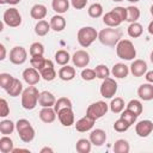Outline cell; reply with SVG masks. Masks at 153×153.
I'll return each instance as SVG.
<instances>
[{
	"label": "cell",
	"instance_id": "2e32d148",
	"mask_svg": "<svg viewBox=\"0 0 153 153\" xmlns=\"http://www.w3.org/2000/svg\"><path fill=\"white\" fill-rule=\"evenodd\" d=\"M94 122H96V121L92 120L91 117L84 116V117H81L80 120H78L74 126H75V129H76L78 131H80V133H86V131H88V130H91V129L93 128Z\"/></svg>",
	"mask_w": 153,
	"mask_h": 153
},
{
	"label": "cell",
	"instance_id": "ffe728a7",
	"mask_svg": "<svg viewBox=\"0 0 153 153\" xmlns=\"http://www.w3.org/2000/svg\"><path fill=\"white\" fill-rule=\"evenodd\" d=\"M137 96L142 100H152L153 99V84L147 82L142 84L137 88Z\"/></svg>",
	"mask_w": 153,
	"mask_h": 153
},
{
	"label": "cell",
	"instance_id": "4dcf8cb0",
	"mask_svg": "<svg viewBox=\"0 0 153 153\" xmlns=\"http://www.w3.org/2000/svg\"><path fill=\"white\" fill-rule=\"evenodd\" d=\"M142 31H143L142 25H141L140 23H137V22L130 23L129 26H128V35H129L130 37H133V38L140 37V36L142 35Z\"/></svg>",
	"mask_w": 153,
	"mask_h": 153
},
{
	"label": "cell",
	"instance_id": "11a10c76",
	"mask_svg": "<svg viewBox=\"0 0 153 153\" xmlns=\"http://www.w3.org/2000/svg\"><path fill=\"white\" fill-rule=\"evenodd\" d=\"M147 30H148V32H149V35H153V20L148 24V27H147Z\"/></svg>",
	"mask_w": 153,
	"mask_h": 153
},
{
	"label": "cell",
	"instance_id": "f907efd6",
	"mask_svg": "<svg viewBox=\"0 0 153 153\" xmlns=\"http://www.w3.org/2000/svg\"><path fill=\"white\" fill-rule=\"evenodd\" d=\"M145 78H146L147 82H151V84H153V71H148V72H146V74H145Z\"/></svg>",
	"mask_w": 153,
	"mask_h": 153
},
{
	"label": "cell",
	"instance_id": "60d3db41",
	"mask_svg": "<svg viewBox=\"0 0 153 153\" xmlns=\"http://www.w3.org/2000/svg\"><path fill=\"white\" fill-rule=\"evenodd\" d=\"M94 72H96V76L98 79H102V80H104L105 78H108L110 75V69L105 65H98V66H96Z\"/></svg>",
	"mask_w": 153,
	"mask_h": 153
},
{
	"label": "cell",
	"instance_id": "e575fe53",
	"mask_svg": "<svg viewBox=\"0 0 153 153\" xmlns=\"http://www.w3.org/2000/svg\"><path fill=\"white\" fill-rule=\"evenodd\" d=\"M140 18V10L136 6H128L127 7V22L134 23L137 22Z\"/></svg>",
	"mask_w": 153,
	"mask_h": 153
},
{
	"label": "cell",
	"instance_id": "603a6c76",
	"mask_svg": "<svg viewBox=\"0 0 153 153\" xmlns=\"http://www.w3.org/2000/svg\"><path fill=\"white\" fill-rule=\"evenodd\" d=\"M129 67L128 66H126L124 63H115L114 65V67H112V69H111V73H112V75L115 76V78H118V79H123V78H126V76H128V74H129Z\"/></svg>",
	"mask_w": 153,
	"mask_h": 153
},
{
	"label": "cell",
	"instance_id": "83f0119b",
	"mask_svg": "<svg viewBox=\"0 0 153 153\" xmlns=\"http://www.w3.org/2000/svg\"><path fill=\"white\" fill-rule=\"evenodd\" d=\"M50 23H48L47 20L42 19V20H38L37 24L35 25V32L37 36H45L49 30H50Z\"/></svg>",
	"mask_w": 153,
	"mask_h": 153
},
{
	"label": "cell",
	"instance_id": "7a4b0ae2",
	"mask_svg": "<svg viewBox=\"0 0 153 153\" xmlns=\"http://www.w3.org/2000/svg\"><path fill=\"white\" fill-rule=\"evenodd\" d=\"M39 93L41 92H38L35 85L27 86L25 90H23L22 93V106L25 110H33L38 104Z\"/></svg>",
	"mask_w": 153,
	"mask_h": 153
},
{
	"label": "cell",
	"instance_id": "816d5d0a",
	"mask_svg": "<svg viewBox=\"0 0 153 153\" xmlns=\"http://www.w3.org/2000/svg\"><path fill=\"white\" fill-rule=\"evenodd\" d=\"M0 51H1V54H0V60L2 61V60L6 59V48H5V45H4L2 43L0 44Z\"/></svg>",
	"mask_w": 153,
	"mask_h": 153
},
{
	"label": "cell",
	"instance_id": "277c9868",
	"mask_svg": "<svg viewBox=\"0 0 153 153\" xmlns=\"http://www.w3.org/2000/svg\"><path fill=\"white\" fill-rule=\"evenodd\" d=\"M116 54L120 59L130 61L136 56V49L131 41L129 39H121L116 44Z\"/></svg>",
	"mask_w": 153,
	"mask_h": 153
},
{
	"label": "cell",
	"instance_id": "6f0895ef",
	"mask_svg": "<svg viewBox=\"0 0 153 153\" xmlns=\"http://www.w3.org/2000/svg\"><path fill=\"white\" fill-rule=\"evenodd\" d=\"M149 60H151V62L153 63V50H152V53H151V55H149Z\"/></svg>",
	"mask_w": 153,
	"mask_h": 153
},
{
	"label": "cell",
	"instance_id": "bcb514c9",
	"mask_svg": "<svg viewBox=\"0 0 153 153\" xmlns=\"http://www.w3.org/2000/svg\"><path fill=\"white\" fill-rule=\"evenodd\" d=\"M81 78H82V80H85V81H91V80H93V79L97 78V76H96L94 69L84 68V69L81 71Z\"/></svg>",
	"mask_w": 153,
	"mask_h": 153
},
{
	"label": "cell",
	"instance_id": "ab89813d",
	"mask_svg": "<svg viewBox=\"0 0 153 153\" xmlns=\"http://www.w3.org/2000/svg\"><path fill=\"white\" fill-rule=\"evenodd\" d=\"M127 109H129L130 111H133V112L136 114L137 116L141 115V112H142V110H143L141 102L137 100V99H131V100L127 104Z\"/></svg>",
	"mask_w": 153,
	"mask_h": 153
},
{
	"label": "cell",
	"instance_id": "484cf974",
	"mask_svg": "<svg viewBox=\"0 0 153 153\" xmlns=\"http://www.w3.org/2000/svg\"><path fill=\"white\" fill-rule=\"evenodd\" d=\"M51 7L57 14L66 13L69 8V0H53Z\"/></svg>",
	"mask_w": 153,
	"mask_h": 153
},
{
	"label": "cell",
	"instance_id": "d6a6232c",
	"mask_svg": "<svg viewBox=\"0 0 153 153\" xmlns=\"http://www.w3.org/2000/svg\"><path fill=\"white\" fill-rule=\"evenodd\" d=\"M109 108L114 114H120V112H122L124 110V100L121 97H116V98H114L111 100Z\"/></svg>",
	"mask_w": 153,
	"mask_h": 153
},
{
	"label": "cell",
	"instance_id": "7c38bea8",
	"mask_svg": "<svg viewBox=\"0 0 153 153\" xmlns=\"http://www.w3.org/2000/svg\"><path fill=\"white\" fill-rule=\"evenodd\" d=\"M41 73L38 69L33 68V67H29L26 69H24L23 72V79L27 85H36L41 80Z\"/></svg>",
	"mask_w": 153,
	"mask_h": 153
},
{
	"label": "cell",
	"instance_id": "4fadbf2b",
	"mask_svg": "<svg viewBox=\"0 0 153 153\" xmlns=\"http://www.w3.org/2000/svg\"><path fill=\"white\" fill-rule=\"evenodd\" d=\"M57 117L59 121L61 122L62 126L65 127H71L74 124V112L72 108H63L60 111H57Z\"/></svg>",
	"mask_w": 153,
	"mask_h": 153
},
{
	"label": "cell",
	"instance_id": "ba28073f",
	"mask_svg": "<svg viewBox=\"0 0 153 153\" xmlns=\"http://www.w3.org/2000/svg\"><path fill=\"white\" fill-rule=\"evenodd\" d=\"M100 94L104 98H112L116 92H117V82L115 81V79L108 76L103 80L102 85H100Z\"/></svg>",
	"mask_w": 153,
	"mask_h": 153
},
{
	"label": "cell",
	"instance_id": "e0dca14e",
	"mask_svg": "<svg viewBox=\"0 0 153 153\" xmlns=\"http://www.w3.org/2000/svg\"><path fill=\"white\" fill-rule=\"evenodd\" d=\"M56 103V98L55 96L49 92V91H42L39 93V98H38V104L42 108H49V106H54Z\"/></svg>",
	"mask_w": 153,
	"mask_h": 153
},
{
	"label": "cell",
	"instance_id": "91938a15",
	"mask_svg": "<svg viewBox=\"0 0 153 153\" xmlns=\"http://www.w3.org/2000/svg\"><path fill=\"white\" fill-rule=\"evenodd\" d=\"M128 1H129V2H134V4H135V2H139L140 0H128Z\"/></svg>",
	"mask_w": 153,
	"mask_h": 153
},
{
	"label": "cell",
	"instance_id": "f1b7e54d",
	"mask_svg": "<svg viewBox=\"0 0 153 153\" xmlns=\"http://www.w3.org/2000/svg\"><path fill=\"white\" fill-rule=\"evenodd\" d=\"M13 141L11 137H8L7 135H4L1 139H0V151L2 153H12L13 151Z\"/></svg>",
	"mask_w": 153,
	"mask_h": 153
},
{
	"label": "cell",
	"instance_id": "52a82bcc",
	"mask_svg": "<svg viewBox=\"0 0 153 153\" xmlns=\"http://www.w3.org/2000/svg\"><path fill=\"white\" fill-rule=\"evenodd\" d=\"M2 22L10 27H18L22 24V16L16 7H10L4 12Z\"/></svg>",
	"mask_w": 153,
	"mask_h": 153
},
{
	"label": "cell",
	"instance_id": "74e56055",
	"mask_svg": "<svg viewBox=\"0 0 153 153\" xmlns=\"http://www.w3.org/2000/svg\"><path fill=\"white\" fill-rule=\"evenodd\" d=\"M87 12H88V16L91 18H99L103 14V6L98 2H94V4L90 5Z\"/></svg>",
	"mask_w": 153,
	"mask_h": 153
},
{
	"label": "cell",
	"instance_id": "7dc6e473",
	"mask_svg": "<svg viewBox=\"0 0 153 153\" xmlns=\"http://www.w3.org/2000/svg\"><path fill=\"white\" fill-rule=\"evenodd\" d=\"M10 114V106L5 98L0 99V117H6Z\"/></svg>",
	"mask_w": 153,
	"mask_h": 153
},
{
	"label": "cell",
	"instance_id": "681fc988",
	"mask_svg": "<svg viewBox=\"0 0 153 153\" xmlns=\"http://www.w3.org/2000/svg\"><path fill=\"white\" fill-rule=\"evenodd\" d=\"M71 4L75 10H82L86 6L87 0H71Z\"/></svg>",
	"mask_w": 153,
	"mask_h": 153
},
{
	"label": "cell",
	"instance_id": "5b68a950",
	"mask_svg": "<svg viewBox=\"0 0 153 153\" xmlns=\"http://www.w3.org/2000/svg\"><path fill=\"white\" fill-rule=\"evenodd\" d=\"M98 38V32L94 27L92 26H84L81 29H79L78 33H76V39L78 43L82 47V48H87L90 47L96 39Z\"/></svg>",
	"mask_w": 153,
	"mask_h": 153
},
{
	"label": "cell",
	"instance_id": "5bb4252c",
	"mask_svg": "<svg viewBox=\"0 0 153 153\" xmlns=\"http://www.w3.org/2000/svg\"><path fill=\"white\" fill-rule=\"evenodd\" d=\"M153 130V123L149 120H142L136 123L135 131L140 137H147Z\"/></svg>",
	"mask_w": 153,
	"mask_h": 153
},
{
	"label": "cell",
	"instance_id": "9a60e30c",
	"mask_svg": "<svg viewBox=\"0 0 153 153\" xmlns=\"http://www.w3.org/2000/svg\"><path fill=\"white\" fill-rule=\"evenodd\" d=\"M130 72L134 76H142L146 74L147 72V62L145 60H141V59H137V60H134L130 65Z\"/></svg>",
	"mask_w": 153,
	"mask_h": 153
},
{
	"label": "cell",
	"instance_id": "d590c367",
	"mask_svg": "<svg viewBox=\"0 0 153 153\" xmlns=\"http://www.w3.org/2000/svg\"><path fill=\"white\" fill-rule=\"evenodd\" d=\"M14 79L16 78L12 76L8 73H1L0 74V86H1V88H4L5 91H7L11 87V85L13 84Z\"/></svg>",
	"mask_w": 153,
	"mask_h": 153
},
{
	"label": "cell",
	"instance_id": "db71d44e",
	"mask_svg": "<svg viewBox=\"0 0 153 153\" xmlns=\"http://www.w3.org/2000/svg\"><path fill=\"white\" fill-rule=\"evenodd\" d=\"M39 152H41V153H47V152H48V153H53L54 151H53V148H50V147H43Z\"/></svg>",
	"mask_w": 153,
	"mask_h": 153
},
{
	"label": "cell",
	"instance_id": "7bdbcfd3",
	"mask_svg": "<svg viewBox=\"0 0 153 153\" xmlns=\"http://www.w3.org/2000/svg\"><path fill=\"white\" fill-rule=\"evenodd\" d=\"M45 60L47 59H44L43 57V55H36V56H31V59H30V63H31V67H33V68H36V69H41L43 66H44V63H45Z\"/></svg>",
	"mask_w": 153,
	"mask_h": 153
},
{
	"label": "cell",
	"instance_id": "8992f818",
	"mask_svg": "<svg viewBox=\"0 0 153 153\" xmlns=\"http://www.w3.org/2000/svg\"><path fill=\"white\" fill-rule=\"evenodd\" d=\"M108 110H109V105L103 100H98V102L88 105V108L86 110V116H88L96 121V120L103 117L108 112Z\"/></svg>",
	"mask_w": 153,
	"mask_h": 153
},
{
	"label": "cell",
	"instance_id": "d4e9b609",
	"mask_svg": "<svg viewBox=\"0 0 153 153\" xmlns=\"http://www.w3.org/2000/svg\"><path fill=\"white\" fill-rule=\"evenodd\" d=\"M74 76H75V69L74 67H71L68 65H65L59 71V78L63 81H71L74 79Z\"/></svg>",
	"mask_w": 153,
	"mask_h": 153
},
{
	"label": "cell",
	"instance_id": "8fae6325",
	"mask_svg": "<svg viewBox=\"0 0 153 153\" xmlns=\"http://www.w3.org/2000/svg\"><path fill=\"white\" fill-rule=\"evenodd\" d=\"M39 73H41L42 79H44L45 81H53L56 78V71L54 67V62L51 60H45V63L39 69Z\"/></svg>",
	"mask_w": 153,
	"mask_h": 153
},
{
	"label": "cell",
	"instance_id": "f546056e",
	"mask_svg": "<svg viewBox=\"0 0 153 153\" xmlns=\"http://www.w3.org/2000/svg\"><path fill=\"white\" fill-rule=\"evenodd\" d=\"M91 145L92 142L90 139H79L75 143V149L78 153H90L91 152Z\"/></svg>",
	"mask_w": 153,
	"mask_h": 153
},
{
	"label": "cell",
	"instance_id": "7402d4cb",
	"mask_svg": "<svg viewBox=\"0 0 153 153\" xmlns=\"http://www.w3.org/2000/svg\"><path fill=\"white\" fill-rule=\"evenodd\" d=\"M47 13H48V10H47V7H45L44 5H42V4H36V5H33V6L31 7V10H30V16H31V18H32V19H37V20L44 19V17L47 16Z\"/></svg>",
	"mask_w": 153,
	"mask_h": 153
},
{
	"label": "cell",
	"instance_id": "f35d334b",
	"mask_svg": "<svg viewBox=\"0 0 153 153\" xmlns=\"http://www.w3.org/2000/svg\"><path fill=\"white\" fill-rule=\"evenodd\" d=\"M73 105H72V102H71V99L69 98H67V97H61V98H59L57 100H56V103H55V105H54V109H55V111H56V114H57V111H60L61 109H63V108H72Z\"/></svg>",
	"mask_w": 153,
	"mask_h": 153
},
{
	"label": "cell",
	"instance_id": "b9f144b4",
	"mask_svg": "<svg viewBox=\"0 0 153 153\" xmlns=\"http://www.w3.org/2000/svg\"><path fill=\"white\" fill-rule=\"evenodd\" d=\"M130 124L122 117H120L115 123H114V129L117 131V133H123V131H127L129 129Z\"/></svg>",
	"mask_w": 153,
	"mask_h": 153
},
{
	"label": "cell",
	"instance_id": "3957f363",
	"mask_svg": "<svg viewBox=\"0 0 153 153\" xmlns=\"http://www.w3.org/2000/svg\"><path fill=\"white\" fill-rule=\"evenodd\" d=\"M16 129L18 131L19 139L23 142L29 143L35 139V129L27 120H25V118L18 120L17 123H16Z\"/></svg>",
	"mask_w": 153,
	"mask_h": 153
},
{
	"label": "cell",
	"instance_id": "9f6ffc18",
	"mask_svg": "<svg viewBox=\"0 0 153 153\" xmlns=\"http://www.w3.org/2000/svg\"><path fill=\"white\" fill-rule=\"evenodd\" d=\"M19 2H20V0H7V4H10V5H17Z\"/></svg>",
	"mask_w": 153,
	"mask_h": 153
},
{
	"label": "cell",
	"instance_id": "8d00e7d4",
	"mask_svg": "<svg viewBox=\"0 0 153 153\" xmlns=\"http://www.w3.org/2000/svg\"><path fill=\"white\" fill-rule=\"evenodd\" d=\"M6 92H7L11 97H18L19 94L23 93V85H22V82H20L18 79H14L13 84L11 85V87H10Z\"/></svg>",
	"mask_w": 153,
	"mask_h": 153
},
{
	"label": "cell",
	"instance_id": "4316f807",
	"mask_svg": "<svg viewBox=\"0 0 153 153\" xmlns=\"http://www.w3.org/2000/svg\"><path fill=\"white\" fill-rule=\"evenodd\" d=\"M69 60H72V56L69 55V53L65 49H60L55 53V62L60 66H65L69 62Z\"/></svg>",
	"mask_w": 153,
	"mask_h": 153
},
{
	"label": "cell",
	"instance_id": "94428289",
	"mask_svg": "<svg viewBox=\"0 0 153 153\" xmlns=\"http://www.w3.org/2000/svg\"><path fill=\"white\" fill-rule=\"evenodd\" d=\"M149 12H151V14H152V16H153V5H152V6H151V10H149Z\"/></svg>",
	"mask_w": 153,
	"mask_h": 153
},
{
	"label": "cell",
	"instance_id": "ee69618b",
	"mask_svg": "<svg viewBox=\"0 0 153 153\" xmlns=\"http://www.w3.org/2000/svg\"><path fill=\"white\" fill-rule=\"evenodd\" d=\"M30 55L31 56H36V55H43L44 54V47L42 43L39 42H33L30 45Z\"/></svg>",
	"mask_w": 153,
	"mask_h": 153
},
{
	"label": "cell",
	"instance_id": "836d02e7",
	"mask_svg": "<svg viewBox=\"0 0 153 153\" xmlns=\"http://www.w3.org/2000/svg\"><path fill=\"white\" fill-rule=\"evenodd\" d=\"M16 128V124L11 120H2L0 122V133L2 135H10L13 133Z\"/></svg>",
	"mask_w": 153,
	"mask_h": 153
},
{
	"label": "cell",
	"instance_id": "9c48e42d",
	"mask_svg": "<svg viewBox=\"0 0 153 153\" xmlns=\"http://www.w3.org/2000/svg\"><path fill=\"white\" fill-rule=\"evenodd\" d=\"M27 59V51L24 47L16 45L10 51V61L13 65H23Z\"/></svg>",
	"mask_w": 153,
	"mask_h": 153
},
{
	"label": "cell",
	"instance_id": "30bf717a",
	"mask_svg": "<svg viewBox=\"0 0 153 153\" xmlns=\"http://www.w3.org/2000/svg\"><path fill=\"white\" fill-rule=\"evenodd\" d=\"M72 62L78 68H85L90 63V55L85 50H76L72 56Z\"/></svg>",
	"mask_w": 153,
	"mask_h": 153
},
{
	"label": "cell",
	"instance_id": "ac0fdd59",
	"mask_svg": "<svg viewBox=\"0 0 153 153\" xmlns=\"http://www.w3.org/2000/svg\"><path fill=\"white\" fill-rule=\"evenodd\" d=\"M103 22H104V24H105L106 26H109V27H117V26H120V24L122 23V19L117 16V13H116L114 10H111L110 12H106V13L104 14Z\"/></svg>",
	"mask_w": 153,
	"mask_h": 153
},
{
	"label": "cell",
	"instance_id": "6125c7cd",
	"mask_svg": "<svg viewBox=\"0 0 153 153\" xmlns=\"http://www.w3.org/2000/svg\"><path fill=\"white\" fill-rule=\"evenodd\" d=\"M114 2H121V1H124V0H112Z\"/></svg>",
	"mask_w": 153,
	"mask_h": 153
},
{
	"label": "cell",
	"instance_id": "f6af8a7d",
	"mask_svg": "<svg viewBox=\"0 0 153 153\" xmlns=\"http://www.w3.org/2000/svg\"><path fill=\"white\" fill-rule=\"evenodd\" d=\"M121 117H122V118H124V120H126V121L131 126V124H134V122L136 121L137 115H136V114H134L133 111H130L129 109H126L124 111H122Z\"/></svg>",
	"mask_w": 153,
	"mask_h": 153
},
{
	"label": "cell",
	"instance_id": "f5cc1de1",
	"mask_svg": "<svg viewBox=\"0 0 153 153\" xmlns=\"http://www.w3.org/2000/svg\"><path fill=\"white\" fill-rule=\"evenodd\" d=\"M18 152H26V153H30V151L27 148H13L12 153H18Z\"/></svg>",
	"mask_w": 153,
	"mask_h": 153
},
{
	"label": "cell",
	"instance_id": "680465c9",
	"mask_svg": "<svg viewBox=\"0 0 153 153\" xmlns=\"http://www.w3.org/2000/svg\"><path fill=\"white\" fill-rule=\"evenodd\" d=\"M0 4L1 5H5V4H7V0H0Z\"/></svg>",
	"mask_w": 153,
	"mask_h": 153
},
{
	"label": "cell",
	"instance_id": "6da1fadb",
	"mask_svg": "<svg viewBox=\"0 0 153 153\" xmlns=\"http://www.w3.org/2000/svg\"><path fill=\"white\" fill-rule=\"evenodd\" d=\"M122 38V31L120 29L106 27L98 32V39L103 45L106 47H116V44Z\"/></svg>",
	"mask_w": 153,
	"mask_h": 153
},
{
	"label": "cell",
	"instance_id": "c3c4849f",
	"mask_svg": "<svg viewBox=\"0 0 153 153\" xmlns=\"http://www.w3.org/2000/svg\"><path fill=\"white\" fill-rule=\"evenodd\" d=\"M116 13H117V16L122 19V22H124V20H127V7H122V6H117V7H115V8H112Z\"/></svg>",
	"mask_w": 153,
	"mask_h": 153
},
{
	"label": "cell",
	"instance_id": "1f68e13d",
	"mask_svg": "<svg viewBox=\"0 0 153 153\" xmlns=\"http://www.w3.org/2000/svg\"><path fill=\"white\" fill-rule=\"evenodd\" d=\"M114 151H115V153H128L130 151L129 142L124 139H118L114 143Z\"/></svg>",
	"mask_w": 153,
	"mask_h": 153
},
{
	"label": "cell",
	"instance_id": "cb8c5ba5",
	"mask_svg": "<svg viewBox=\"0 0 153 153\" xmlns=\"http://www.w3.org/2000/svg\"><path fill=\"white\" fill-rule=\"evenodd\" d=\"M49 23H50L51 30H54L56 32H60L66 27V19L61 14H55L54 17H51Z\"/></svg>",
	"mask_w": 153,
	"mask_h": 153
},
{
	"label": "cell",
	"instance_id": "d6986e66",
	"mask_svg": "<svg viewBox=\"0 0 153 153\" xmlns=\"http://www.w3.org/2000/svg\"><path fill=\"white\" fill-rule=\"evenodd\" d=\"M90 141L94 146H102L106 141V133L103 129H94L90 133Z\"/></svg>",
	"mask_w": 153,
	"mask_h": 153
},
{
	"label": "cell",
	"instance_id": "44dd1931",
	"mask_svg": "<svg viewBox=\"0 0 153 153\" xmlns=\"http://www.w3.org/2000/svg\"><path fill=\"white\" fill-rule=\"evenodd\" d=\"M56 111L54 109V106H49V108H42V110L39 111V118L42 122L44 123H53L56 118Z\"/></svg>",
	"mask_w": 153,
	"mask_h": 153
}]
</instances>
